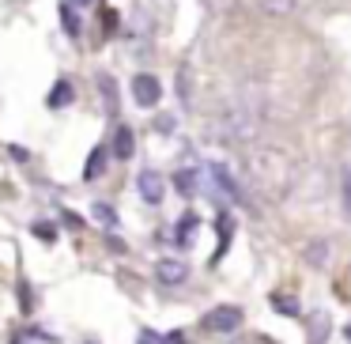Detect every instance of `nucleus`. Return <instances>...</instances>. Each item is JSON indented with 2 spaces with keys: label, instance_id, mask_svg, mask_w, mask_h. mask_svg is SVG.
Listing matches in <instances>:
<instances>
[{
  "label": "nucleus",
  "instance_id": "nucleus-12",
  "mask_svg": "<svg viewBox=\"0 0 351 344\" xmlns=\"http://www.w3.org/2000/svg\"><path fill=\"white\" fill-rule=\"evenodd\" d=\"M69 102H72V84H69V80H61V84L49 91V106L61 110V106H69Z\"/></svg>",
  "mask_w": 351,
  "mask_h": 344
},
{
  "label": "nucleus",
  "instance_id": "nucleus-13",
  "mask_svg": "<svg viewBox=\"0 0 351 344\" xmlns=\"http://www.w3.org/2000/svg\"><path fill=\"white\" fill-rule=\"evenodd\" d=\"M215 231H219V253H215V261L223 257V250H227V242H230V231H234V220H230L227 212L219 216V220H215Z\"/></svg>",
  "mask_w": 351,
  "mask_h": 344
},
{
  "label": "nucleus",
  "instance_id": "nucleus-21",
  "mask_svg": "<svg viewBox=\"0 0 351 344\" xmlns=\"http://www.w3.org/2000/svg\"><path fill=\"white\" fill-rule=\"evenodd\" d=\"M72 8H87V4H95V0H69Z\"/></svg>",
  "mask_w": 351,
  "mask_h": 344
},
{
  "label": "nucleus",
  "instance_id": "nucleus-15",
  "mask_svg": "<svg viewBox=\"0 0 351 344\" xmlns=\"http://www.w3.org/2000/svg\"><path fill=\"white\" fill-rule=\"evenodd\" d=\"M174 185L185 193V197H193V193H197V174H193V170H178V174H174Z\"/></svg>",
  "mask_w": 351,
  "mask_h": 344
},
{
  "label": "nucleus",
  "instance_id": "nucleus-10",
  "mask_svg": "<svg viewBox=\"0 0 351 344\" xmlns=\"http://www.w3.org/2000/svg\"><path fill=\"white\" fill-rule=\"evenodd\" d=\"M212 178H215V185H219V190L227 193L230 200H242V193H238V185L230 182V174H227V170L219 167V163H215V167H212Z\"/></svg>",
  "mask_w": 351,
  "mask_h": 344
},
{
  "label": "nucleus",
  "instance_id": "nucleus-22",
  "mask_svg": "<svg viewBox=\"0 0 351 344\" xmlns=\"http://www.w3.org/2000/svg\"><path fill=\"white\" fill-rule=\"evenodd\" d=\"M348 336H351V325H348Z\"/></svg>",
  "mask_w": 351,
  "mask_h": 344
},
{
  "label": "nucleus",
  "instance_id": "nucleus-9",
  "mask_svg": "<svg viewBox=\"0 0 351 344\" xmlns=\"http://www.w3.org/2000/svg\"><path fill=\"white\" fill-rule=\"evenodd\" d=\"M132 148H136V140H132V129H125V125H121V129H117V137H114V155H117V159H129Z\"/></svg>",
  "mask_w": 351,
  "mask_h": 344
},
{
  "label": "nucleus",
  "instance_id": "nucleus-20",
  "mask_svg": "<svg viewBox=\"0 0 351 344\" xmlns=\"http://www.w3.org/2000/svg\"><path fill=\"white\" fill-rule=\"evenodd\" d=\"M162 344H185V333H167V336H162Z\"/></svg>",
  "mask_w": 351,
  "mask_h": 344
},
{
  "label": "nucleus",
  "instance_id": "nucleus-19",
  "mask_svg": "<svg viewBox=\"0 0 351 344\" xmlns=\"http://www.w3.org/2000/svg\"><path fill=\"white\" fill-rule=\"evenodd\" d=\"M99 84H102V95H106V110L114 114V110H117V91H114V80H110V76H102Z\"/></svg>",
  "mask_w": 351,
  "mask_h": 344
},
{
  "label": "nucleus",
  "instance_id": "nucleus-5",
  "mask_svg": "<svg viewBox=\"0 0 351 344\" xmlns=\"http://www.w3.org/2000/svg\"><path fill=\"white\" fill-rule=\"evenodd\" d=\"M155 276H159V284H182L185 276H189V265H185V261H174V257H162L159 265H155Z\"/></svg>",
  "mask_w": 351,
  "mask_h": 344
},
{
  "label": "nucleus",
  "instance_id": "nucleus-6",
  "mask_svg": "<svg viewBox=\"0 0 351 344\" xmlns=\"http://www.w3.org/2000/svg\"><path fill=\"white\" fill-rule=\"evenodd\" d=\"M328 329H332L328 314L325 310H313L310 314V344H325L328 341Z\"/></svg>",
  "mask_w": 351,
  "mask_h": 344
},
{
  "label": "nucleus",
  "instance_id": "nucleus-2",
  "mask_svg": "<svg viewBox=\"0 0 351 344\" xmlns=\"http://www.w3.org/2000/svg\"><path fill=\"white\" fill-rule=\"evenodd\" d=\"M204 325L212 329V333H234V329L242 325V310H238V306H215L204 318Z\"/></svg>",
  "mask_w": 351,
  "mask_h": 344
},
{
  "label": "nucleus",
  "instance_id": "nucleus-4",
  "mask_svg": "<svg viewBox=\"0 0 351 344\" xmlns=\"http://www.w3.org/2000/svg\"><path fill=\"white\" fill-rule=\"evenodd\" d=\"M136 190H140V197H144L147 205H159V200L167 197V182H162V174H159V170H140Z\"/></svg>",
  "mask_w": 351,
  "mask_h": 344
},
{
  "label": "nucleus",
  "instance_id": "nucleus-11",
  "mask_svg": "<svg viewBox=\"0 0 351 344\" xmlns=\"http://www.w3.org/2000/svg\"><path fill=\"white\" fill-rule=\"evenodd\" d=\"M102 167H106V148H95L91 159H87V167H84V178H87V182H91V178H99Z\"/></svg>",
  "mask_w": 351,
  "mask_h": 344
},
{
  "label": "nucleus",
  "instance_id": "nucleus-7",
  "mask_svg": "<svg viewBox=\"0 0 351 344\" xmlns=\"http://www.w3.org/2000/svg\"><path fill=\"white\" fill-rule=\"evenodd\" d=\"M261 4V12H265V16H291V12L298 8V0H257Z\"/></svg>",
  "mask_w": 351,
  "mask_h": 344
},
{
  "label": "nucleus",
  "instance_id": "nucleus-16",
  "mask_svg": "<svg viewBox=\"0 0 351 344\" xmlns=\"http://www.w3.org/2000/svg\"><path fill=\"white\" fill-rule=\"evenodd\" d=\"M306 261L321 268V265L328 261V246H325V242H310V246H306Z\"/></svg>",
  "mask_w": 351,
  "mask_h": 344
},
{
  "label": "nucleus",
  "instance_id": "nucleus-1",
  "mask_svg": "<svg viewBox=\"0 0 351 344\" xmlns=\"http://www.w3.org/2000/svg\"><path fill=\"white\" fill-rule=\"evenodd\" d=\"M245 174H250L253 190L272 200H283L295 190V163L280 148H253L245 159Z\"/></svg>",
  "mask_w": 351,
  "mask_h": 344
},
{
  "label": "nucleus",
  "instance_id": "nucleus-18",
  "mask_svg": "<svg viewBox=\"0 0 351 344\" xmlns=\"http://www.w3.org/2000/svg\"><path fill=\"white\" fill-rule=\"evenodd\" d=\"M91 212H95V220H99L102 227H114V223H117V212H114L110 205H95Z\"/></svg>",
  "mask_w": 351,
  "mask_h": 344
},
{
  "label": "nucleus",
  "instance_id": "nucleus-14",
  "mask_svg": "<svg viewBox=\"0 0 351 344\" xmlns=\"http://www.w3.org/2000/svg\"><path fill=\"white\" fill-rule=\"evenodd\" d=\"M197 216L193 212H185L182 220H178V242H193V235H197Z\"/></svg>",
  "mask_w": 351,
  "mask_h": 344
},
{
  "label": "nucleus",
  "instance_id": "nucleus-3",
  "mask_svg": "<svg viewBox=\"0 0 351 344\" xmlns=\"http://www.w3.org/2000/svg\"><path fill=\"white\" fill-rule=\"evenodd\" d=\"M132 99L140 102V106H159L162 99V87L155 76H147V72H140L136 80H132Z\"/></svg>",
  "mask_w": 351,
  "mask_h": 344
},
{
  "label": "nucleus",
  "instance_id": "nucleus-17",
  "mask_svg": "<svg viewBox=\"0 0 351 344\" xmlns=\"http://www.w3.org/2000/svg\"><path fill=\"white\" fill-rule=\"evenodd\" d=\"M61 19H64V31L76 38V34H80V19H76V8H72V4H64V8H61Z\"/></svg>",
  "mask_w": 351,
  "mask_h": 344
},
{
  "label": "nucleus",
  "instance_id": "nucleus-8",
  "mask_svg": "<svg viewBox=\"0 0 351 344\" xmlns=\"http://www.w3.org/2000/svg\"><path fill=\"white\" fill-rule=\"evenodd\" d=\"M272 306H276L280 314H287V318H298V314H302L298 299H295V295H287V291H276V295H272Z\"/></svg>",
  "mask_w": 351,
  "mask_h": 344
}]
</instances>
